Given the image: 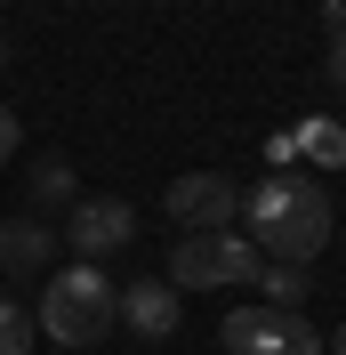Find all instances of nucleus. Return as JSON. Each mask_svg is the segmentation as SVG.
<instances>
[{"mask_svg": "<svg viewBox=\"0 0 346 355\" xmlns=\"http://www.w3.org/2000/svg\"><path fill=\"white\" fill-rule=\"evenodd\" d=\"M234 218H250L258 250H266V259H282V266L322 259V243H330V194L314 186V178H298V170L258 178V186L242 194V210H234Z\"/></svg>", "mask_w": 346, "mask_h": 355, "instance_id": "obj_1", "label": "nucleus"}, {"mask_svg": "<svg viewBox=\"0 0 346 355\" xmlns=\"http://www.w3.org/2000/svg\"><path fill=\"white\" fill-rule=\"evenodd\" d=\"M33 323H41L57 347H97V339L121 323V283H113L105 266H89V259H73L65 275H48L41 283V307H33Z\"/></svg>", "mask_w": 346, "mask_h": 355, "instance_id": "obj_2", "label": "nucleus"}, {"mask_svg": "<svg viewBox=\"0 0 346 355\" xmlns=\"http://www.w3.org/2000/svg\"><path fill=\"white\" fill-rule=\"evenodd\" d=\"M226 355H322V331L298 307H234L217 323Z\"/></svg>", "mask_w": 346, "mask_h": 355, "instance_id": "obj_3", "label": "nucleus"}, {"mask_svg": "<svg viewBox=\"0 0 346 355\" xmlns=\"http://www.w3.org/2000/svg\"><path fill=\"white\" fill-rule=\"evenodd\" d=\"M258 275V243H242V234H177V250H170V283L185 291H217V283H250Z\"/></svg>", "mask_w": 346, "mask_h": 355, "instance_id": "obj_4", "label": "nucleus"}, {"mask_svg": "<svg viewBox=\"0 0 346 355\" xmlns=\"http://www.w3.org/2000/svg\"><path fill=\"white\" fill-rule=\"evenodd\" d=\"M129 234H137V218H129V202H113V194H89V202H73L65 210V243H73V259H113V250H129Z\"/></svg>", "mask_w": 346, "mask_h": 355, "instance_id": "obj_5", "label": "nucleus"}, {"mask_svg": "<svg viewBox=\"0 0 346 355\" xmlns=\"http://www.w3.org/2000/svg\"><path fill=\"white\" fill-rule=\"evenodd\" d=\"M234 210H242V186H234V178H217V170H185V178H170V218L185 226V234H217Z\"/></svg>", "mask_w": 346, "mask_h": 355, "instance_id": "obj_6", "label": "nucleus"}, {"mask_svg": "<svg viewBox=\"0 0 346 355\" xmlns=\"http://www.w3.org/2000/svg\"><path fill=\"white\" fill-rule=\"evenodd\" d=\"M177 315H185V299H177L170 275H161V283H129V291H121V323H129L137 339H177Z\"/></svg>", "mask_w": 346, "mask_h": 355, "instance_id": "obj_7", "label": "nucleus"}, {"mask_svg": "<svg viewBox=\"0 0 346 355\" xmlns=\"http://www.w3.org/2000/svg\"><path fill=\"white\" fill-rule=\"evenodd\" d=\"M57 259V226L48 218H0V266L8 275H41Z\"/></svg>", "mask_w": 346, "mask_h": 355, "instance_id": "obj_8", "label": "nucleus"}, {"mask_svg": "<svg viewBox=\"0 0 346 355\" xmlns=\"http://www.w3.org/2000/svg\"><path fill=\"white\" fill-rule=\"evenodd\" d=\"M298 162H322V170H346V121H322V113H306L298 130Z\"/></svg>", "mask_w": 346, "mask_h": 355, "instance_id": "obj_9", "label": "nucleus"}, {"mask_svg": "<svg viewBox=\"0 0 346 355\" xmlns=\"http://www.w3.org/2000/svg\"><path fill=\"white\" fill-rule=\"evenodd\" d=\"M250 283L266 291L258 307H298L306 291H314V283H306V266H282V259H258V275H250Z\"/></svg>", "mask_w": 346, "mask_h": 355, "instance_id": "obj_10", "label": "nucleus"}, {"mask_svg": "<svg viewBox=\"0 0 346 355\" xmlns=\"http://www.w3.org/2000/svg\"><path fill=\"white\" fill-rule=\"evenodd\" d=\"M33 339H41L33 307H17V299H0V355H33Z\"/></svg>", "mask_w": 346, "mask_h": 355, "instance_id": "obj_11", "label": "nucleus"}, {"mask_svg": "<svg viewBox=\"0 0 346 355\" xmlns=\"http://www.w3.org/2000/svg\"><path fill=\"white\" fill-rule=\"evenodd\" d=\"M33 202H73V162H33Z\"/></svg>", "mask_w": 346, "mask_h": 355, "instance_id": "obj_12", "label": "nucleus"}, {"mask_svg": "<svg viewBox=\"0 0 346 355\" xmlns=\"http://www.w3.org/2000/svg\"><path fill=\"white\" fill-rule=\"evenodd\" d=\"M322 41L346 57V0H322Z\"/></svg>", "mask_w": 346, "mask_h": 355, "instance_id": "obj_13", "label": "nucleus"}, {"mask_svg": "<svg viewBox=\"0 0 346 355\" xmlns=\"http://www.w3.org/2000/svg\"><path fill=\"white\" fill-rule=\"evenodd\" d=\"M266 162H274V170H290V162H298V137H290V130L266 137Z\"/></svg>", "mask_w": 346, "mask_h": 355, "instance_id": "obj_14", "label": "nucleus"}, {"mask_svg": "<svg viewBox=\"0 0 346 355\" xmlns=\"http://www.w3.org/2000/svg\"><path fill=\"white\" fill-rule=\"evenodd\" d=\"M17 146H24V130H17V113H8V105H0V162H8V154H17Z\"/></svg>", "mask_w": 346, "mask_h": 355, "instance_id": "obj_15", "label": "nucleus"}, {"mask_svg": "<svg viewBox=\"0 0 346 355\" xmlns=\"http://www.w3.org/2000/svg\"><path fill=\"white\" fill-rule=\"evenodd\" d=\"M330 355H346V323H338V339H330Z\"/></svg>", "mask_w": 346, "mask_h": 355, "instance_id": "obj_16", "label": "nucleus"}, {"mask_svg": "<svg viewBox=\"0 0 346 355\" xmlns=\"http://www.w3.org/2000/svg\"><path fill=\"white\" fill-rule=\"evenodd\" d=\"M0 65H8V41H0Z\"/></svg>", "mask_w": 346, "mask_h": 355, "instance_id": "obj_17", "label": "nucleus"}, {"mask_svg": "<svg viewBox=\"0 0 346 355\" xmlns=\"http://www.w3.org/2000/svg\"><path fill=\"white\" fill-rule=\"evenodd\" d=\"M57 355H65V347H57Z\"/></svg>", "mask_w": 346, "mask_h": 355, "instance_id": "obj_18", "label": "nucleus"}]
</instances>
